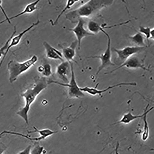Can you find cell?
Listing matches in <instances>:
<instances>
[{"label":"cell","mask_w":154,"mask_h":154,"mask_svg":"<svg viewBox=\"0 0 154 154\" xmlns=\"http://www.w3.org/2000/svg\"><path fill=\"white\" fill-rule=\"evenodd\" d=\"M113 2V0H91L68 12L66 18L72 23H77L82 18L91 17L103 9L111 6Z\"/></svg>","instance_id":"cell-1"},{"label":"cell","mask_w":154,"mask_h":154,"mask_svg":"<svg viewBox=\"0 0 154 154\" xmlns=\"http://www.w3.org/2000/svg\"><path fill=\"white\" fill-rule=\"evenodd\" d=\"M48 84L44 78L37 80L33 85L21 94L24 99L25 104L23 108L18 111L17 114L23 119L25 124L29 125V113L32 105L37 97L47 87Z\"/></svg>","instance_id":"cell-2"},{"label":"cell","mask_w":154,"mask_h":154,"mask_svg":"<svg viewBox=\"0 0 154 154\" xmlns=\"http://www.w3.org/2000/svg\"><path fill=\"white\" fill-rule=\"evenodd\" d=\"M38 57L34 55L30 59L22 62L15 60L10 61L7 65L10 83L12 84L15 82L20 75L34 66L38 61Z\"/></svg>","instance_id":"cell-3"},{"label":"cell","mask_w":154,"mask_h":154,"mask_svg":"<svg viewBox=\"0 0 154 154\" xmlns=\"http://www.w3.org/2000/svg\"><path fill=\"white\" fill-rule=\"evenodd\" d=\"M102 32L107 38V45L106 50L103 54L98 56L89 57V58L99 59L101 61V64L98 68L96 74L98 75L103 70L110 66H114L115 64L111 60V40L109 34L106 32L103 28L101 29Z\"/></svg>","instance_id":"cell-4"},{"label":"cell","mask_w":154,"mask_h":154,"mask_svg":"<svg viewBox=\"0 0 154 154\" xmlns=\"http://www.w3.org/2000/svg\"><path fill=\"white\" fill-rule=\"evenodd\" d=\"M71 71V78L68 83H62L59 82L51 81L50 83H55L67 87L68 89V94L69 97L72 98L79 99L84 97L85 94L81 90L76 82L73 63L70 64Z\"/></svg>","instance_id":"cell-5"},{"label":"cell","mask_w":154,"mask_h":154,"mask_svg":"<svg viewBox=\"0 0 154 154\" xmlns=\"http://www.w3.org/2000/svg\"><path fill=\"white\" fill-rule=\"evenodd\" d=\"M146 47L137 46H127L122 49L113 48L117 57L116 58L115 63L120 65L127 59L134 54L142 52Z\"/></svg>","instance_id":"cell-6"},{"label":"cell","mask_w":154,"mask_h":154,"mask_svg":"<svg viewBox=\"0 0 154 154\" xmlns=\"http://www.w3.org/2000/svg\"><path fill=\"white\" fill-rule=\"evenodd\" d=\"M123 67L130 69H141L145 71H149V68L146 67L144 64V59H140L137 57L132 56L127 59L116 69L109 72L105 73L109 74L117 71Z\"/></svg>","instance_id":"cell-7"},{"label":"cell","mask_w":154,"mask_h":154,"mask_svg":"<svg viewBox=\"0 0 154 154\" xmlns=\"http://www.w3.org/2000/svg\"><path fill=\"white\" fill-rule=\"evenodd\" d=\"M98 84L96 85L95 87H90L85 86L81 88V91L83 93H86L89 95L93 96L96 95L101 96L103 94L107 92L113 88H116L121 86H136L137 84L136 83L133 82H122L109 86L104 89H98L97 87Z\"/></svg>","instance_id":"cell-8"},{"label":"cell","mask_w":154,"mask_h":154,"mask_svg":"<svg viewBox=\"0 0 154 154\" xmlns=\"http://www.w3.org/2000/svg\"><path fill=\"white\" fill-rule=\"evenodd\" d=\"M85 23V21L81 18L79 20L75 27L69 29V31L73 32L75 34L77 38L76 41L78 42L79 49L80 48L82 42L84 38L94 35L85 29L84 28Z\"/></svg>","instance_id":"cell-9"},{"label":"cell","mask_w":154,"mask_h":154,"mask_svg":"<svg viewBox=\"0 0 154 154\" xmlns=\"http://www.w3.org/2000/svg\"><path fill=\"white\" fill-rule=\"evenodd\" d=\"M71 69L69 63L67 61L62 62L57 66L56 74L58 78L66 84L69 83V70Z\"/></svg>","instance_id":"cell-10"},{"label":"cell","mask_w":154,"mask_h":154,"mask_svg":"<svg viewBox=\"0 0 154 154\" xmlns=\"http://www.w3.org/2000/svg\"><path fill=\"white\" fill-rule=\"evenodd\" d=\"M149 105L146 107L145 111L142 114L139 115H135L133 114L131 112H129L124 114L122 118L119 121L115 123L114 124H128L135 120L138 119L143 118L146 115H147L152 110L154 107H152L150 109H148Z\"/></svg>","instance_id":"cell-11"},{"label":"cell","mask_w":154,"mask_h":154,"mask_svg":"<svg viewBox=\"0 0 154 154\" xmlns=\"http://www.w3.org/2000/svg\"><path fill=\"white\" fill-rule=\"evenodd\" d=\"M77 46H78V42L75 41L72 42L68 47H63L61 46L63 56L69 64L72 63V62L77 63V62L74 60V58L75 55V50Z\"/></svg>","instance_id":"cell-12"},{"label":"cell","mask_w":154,"mask_h":154,"mask_svg":"<svg viewBox=\"0 0 154 154\" xmlns=\"http://www.w3.org/2000/svg\"><path fill=\"white\" fill-rule=\"evenodd\" d=\"M47 57L50 59L59 60L62 62L64 61L62 53L56 48L51 45L46 41L43 42Z\"/></svg>","instance_id":"cell-13"},{"label":"cell","mask_w":154,"mask_h":154,"mask_svg":"<svg viewBox=\"0 0 154 154\" xmlns=\"http://www.w3.org/2000/svg\"><path fill=\"white\" fill-rule=\"evenodd\" d=\"M40 22V21L39 20H38L36 22L33 23L29 27L17 35L14 36L12 38L10 42L7 50V53L8 54L9 50L11 48L16 46L19 44L23 37L26 33L38 25Z\"/></svg>","instance_id":"cell-14"},{"label":"cell","mask_w":154,"mask_h":154,"mask_svg":"<svg viewBox=\"0 0 154 154\" xmlns=\"http://www.w3.org/2000/svg\"><path fill=\"white\" fill-rule=\"evenodd\" d=\"M57 131H52L48 129L39 130L35 127H33V130L28 131L29 134L38 133L40 135L37 137L38 142L44 140L47 138L56 134Z\"/></svg>","instance_id":"cell-15"},{"label":"cell","mask_w":154,"mask_h":154,"mask_svg":"<svg viewBox=\"0 0 154 154\" xmlns=\"http://www.w3.org/2000/svg\"><path fill=\"white\" fill-rule=\"evenodd\" d=\"M40 2V0H37V1L28 4L25 7L23 10L20 12V13L18 14L15 16L9 17V22L11 23V20L16 19L25 14L32 13L38 9L37 6Z\"/></svg>","instance_id":"cell-16"},{"label":"cell","mask_w":154,"mask_h":154,"mask_svg":"<svg viewBox=\"0 0 154 154\" xmlns=\"http://www.w3.org/2000/svg\"><path fill=\"white\" fill-rule=\"evenodd\" d=\"M17 32L16 26L14 27V31L11 35L5 44L1 48H0V59L2 57V60L0 62V69L2 66L4 61L8 54L7 52L9 46L10 42L12 38L15 35Z\"/></svg>","instance_id":"cell-17"},{"label":"cell","mask_w":154,"mask_h":154,"mask_svg":"<svg viewBox=\"0 0 154 154\" xmlns=\"http://www.w3.org/2000/svg\"><path fill=\"white\" fill-rule=\"evenodd\" d=\"M130 40L134 43L139 47H146L145 42V37L142 34L137 32V33L129 37Z\"/></svg>","instance_id":"cell-18"},{"label":"cell","mask_w":154,"mask_h":154,"mask_svg":"<svg viewBox=\"0 0 154 154\" xmlns=\"http://www.w3.org/2000/svg\"><path fill=\"white\" fill-rule=\"evenodd\" d=\"M87 28L90 32L94 35L101 32L102 27L99 24L93 21H89L88 23Z\"/></svg>","instance_id":"cell-19"},{"label":"cell","mask_w":154,"mask_h":154,"mask_svg":"<svg viewBox=\"0 0 154 154\" xmlns=\"http://www.w3.org/2000/svg\"><path fill=\"white\" fill-rule=\"evenodd\" d=\"M79 1V0H68V1H67L65 7L63 9L60 14L58 16L54 23V25H56L57 24L59 20L64 13L68 10L70 9L75 4Z\"/></svg>","instance_id":"cell-20"},{"label":"cell","mask_w":154,"mask_h":154,"mask_svg":"<svg viewBox=\"0 0 154 154\" xmlns=\"http://www.w3.org/2000/svg\"><path fill=\"white\" fill-rule=\"evenodd\" d=\"M146 115L143 118L144 126L142 134V139L143 141H145L148 138L149 135V128L147 120V116Z\"/></svg>","instance_id":"cell-21"},{"label":"cell","mask_w":154,"mask_h":154,"mask_svg":"<svg viewBox=\"0 0 154 154\" xmlns=\"http://www.w3.org/2000/svg\"><path fill=\"white\" fill-rule=\"evenodd\" d=\"M43 66L44 70L41 74L45 78H48L52 74V66L48 63L45 64Z\"/></svg>","instance_id":"cell-22"},{"label":"cell","mask_w":154,"mask_h":154,"mask_svg":"<svg viewBox=\"0 0 154 154\" xmlns=\"http://www.w3.org/2000/svg\"><path fill=\"white\" fill-rule=\"evenodd\" d=\"M46 152L43 146L36 144L32 148L31 154H45Z\"/></svg>","instance_id":"cell-23"},{"label":"cell","mask_w":154,"mask_h":154,"mask_svg":"<svg viewBox=\"0 0 154 154\" xmlns=\"http://www.w3.org/2000/svg\"><path fill=\"white\" fill-rule=\"evenodd\" d=\"M150 30L151 29L149 27L140 26L138 32L142 34L146 39L147 40H149L150 38Z\"/></svg>","instance_id":"cell-24"},{"label":"cell","mask_w":154,"mask_h":154,"mask_svg":"<svg viewBox=\"0 0 154 154\" xmlns=\"http://www.w3.org/2000/svg\"><path fill=\"white\" fill-rule=\"evenodd\" d=\"M2 1H1V0H0V9H1V10L3 13V14L5 16V19L2 21H0V24H2L6 21L8 22L9 24H11V23L10 22L9 20V17H8V16L5 10L2 6Z\"/></svg>","instance_id":"cell-25"},{"label":"cell","mask_w":154,"mask_h":154,"mask_svg":"<svg viewBox=\"0 0 154 154\" xmlns=\"http://www.w3.org/2000/svg\"><path fill=\"white\" fill-rule=\"evenodd\" d=\"M32 147L31 145H29L25 149L20 151L18 154H31Z\"/></svg>","instance_id":"cell-26"},{"label":"cell","mask_w":154,"mask_h":154,"mask_svg":"<svg viewBox=\"0 0 154 154\" xmlns=\"http://www.w3.org/2000/svg\"><path fill=\"white\" fill-rule=\"evenodd\" d=\"M8 148L7 146L2 142H0V154H3Z\"/></svg>","instance_id":"cell-27"},{"label":"cell","mask_w":154,"mask_h":154,"mask_svg":"<svg viewBox=\"0 0 154 154\" xmlns=\"http://www.w3.org/2000/svg\"><path fill=\"white\" fill-rule=\"evenodd\" d=\"M154 29L152 28L151 29L150 33V38L149 39H150L154 40Z\"/></svg>","instance_id":"cell-28"},{"label":"cell","mask_w":154,"mask_h":154,"mask_svg":"<svg viewBox=\"0 0 154 154\" xmlns=\"http://www.w3.org/2000/svg\"><path fill=\"white\" fill-rule=\"evenodd\" d=\"M44 69L43 66H40L37 68V70L38 72L41 74L43 71Z\"/></svg>","instance_id":"cell-29"},{"label":"cell","mask_w":154,"mask_h":154,"mask_svg":"<svg viewBox=\"0 0 154 154\" xmlns=\"http://www.w3.org/2000/svg\"><path fill=\"white\" fill-rule=\"evenodd\" d=\"M3 154H4V153Z\"/></svg>","instance_id":"cell-30"}]
</instances>
